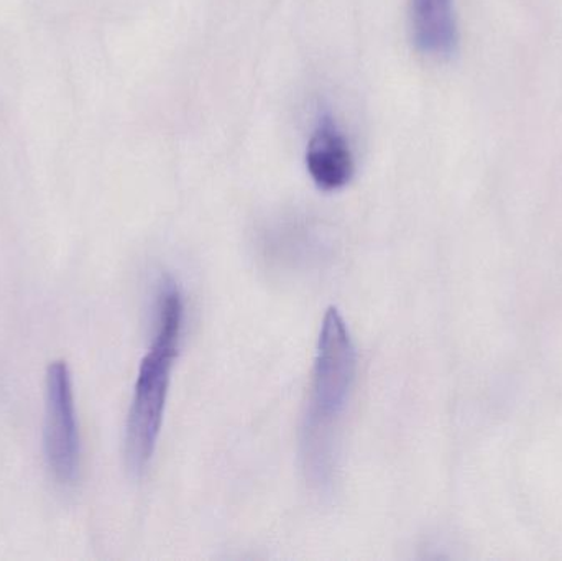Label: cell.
<instances>
[{"mask_svg":"<svg viewBox=\"0 0 562 561\" xmlns=\"http://www.w3.org/2000/svg\"><path fill=\"white\" fill-rule=\"evenodd\" d=\"M356 368V346L349 328L339 310L330 306L321 328L301 438L307 478L317 486H326L333 476L336 435L352 392Z\"/></svg>","mask_w":562,"mask_h":561,"instance_id":"6da1fadb","label":"cell"},{"mask_svg":"<svg viewBox=\"0 0 562 561\" xmlns=\"http://www.w3.org/2000/svg\"><path fill=\"white\" fill-rule=\"evenodd\" d=\"M183 319V295L175 280L165 279L158 292L157 333L142 359L125 428V460L135 476L147 470L157 448Z\"/></svg>","mask_w":562,"mask_h":561,"instance_id":"7a4b0ae2","label":"cell"},{"mask_svg":"<svg viewBox=\"0 0 562 561\" xmlns=\"http://www.w3.org/2000/svg\"><path fill=\"white\" fill-rule=\"evenodd\" d=\"M45 455L49 471L59 484H72L78 478L79 444L75 395L68 362L53 361L46 369Z\"/></svg>","mask_w":562,"mask_h":561,"instance_id":"3957f363","label":"cell"},{"mask_svg":"<svg viewBox=\"0 0 562 561\" xmlns=\"http://www.w3.org/2000/svg\"><path fill=\"white\" fill-rule=\"evenodd\" d=\"M306 167L314 183L324 191L346 187L353 175V158L349 142L330 117H323L311 135Z\"/></svg>","mask_w":562,"mask_h":561,"instance_id":"277c9868","label":"cell"},{"mask_svg":"<svg viewBox=\"0 0 562 561\" xmlns=\"http://www.w3.org/2000/svg\"><path fill=\"white\" fill-rule=\"evenodd\" d=\"M409 16L413 43L419 53L431 58H451L458 52L454 0H412Z\"/></svg>","mask_w":562,"mask_h":561,"instance_id":"5b68a950","label":"cell"}]
</instances>
